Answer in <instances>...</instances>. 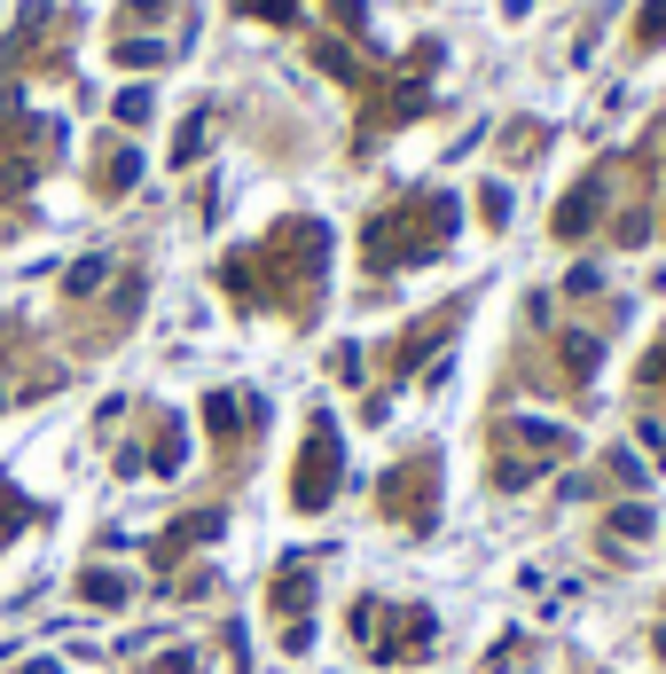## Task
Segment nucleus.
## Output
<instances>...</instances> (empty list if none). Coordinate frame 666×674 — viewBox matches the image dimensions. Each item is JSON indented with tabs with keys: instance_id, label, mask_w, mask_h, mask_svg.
Wrapping results in <instances>:
<instances>
[{
	"instance_id": "f257e3e1",
	"label": "nucleus",
	"mask_w": 666,
	"mask_h": 674,
	"mask_svg": "<svg viewBox=\"0 0 666 674\" xmlns=\"http://www.w3.org/2000/svg\"><path fill=\"white\" fill-rule=\"evenodd\" d=\"M103 275H110V267H103V260H78V267H71V291H95V283H103Z\"/></svg>"
},
{
	"instance_id": "f03ea898",
	"label": "nucleus",
	"mask_w": 666,
	"mask_h": 674,
	"mask_svg": "<svg viewBox=\"0 0 666 674\" xmlns=\"http://www.w3.org/2000/svg\"><path fill=\"white\" fill-rule=\"evenodd\" d=\"M118 118H126V126H134V118H149V95H141V87H126V95H118Z\"/></svg>"
},
{
	"instance_id": "7ed1b4c3",
	"label": "nucleus",
	"mask_w": 666,
	"mask_h": 674,
	"mask_svg": "<svg viewBox=\"0 0 666 674\" xmlns=\"http://www.w3.org/2000/svg\"><path fill=\"white\" fill-rule=\"evenodd\" d=\"M643 40H666V0H651V17H643Z\"/></svg>"
}]
</instances>
